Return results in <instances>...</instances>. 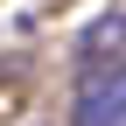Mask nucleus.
Here are the masks:
<instances>
[{"mask_svg":"<svg viewBox=\"0 0 126 126\" xmlns=\"http://www.w3.org/2000/svg\"><path fill=\"white\" fill-rule=\"evenodd\" d=\"M77 56L91 63V70H126V7H112V14H98V21L84 28V42H77Z\"/></svg>","mask_w":126,"mask_h":126,"instance_id":"1","label":"nucleus"},{"mask_svg":"<svg viewBox=\"0 0 126 126\" xmlns=\"http://www.w3.org/2000/svg\"><path fill=\"white\" fill-rule=\"evenodd\" d=\"M77 126H126V70L84 84V98H77Z\"/></svg>","mask_w":126,"mask_h":126,"instance_id":"2","label":"nucleus"}]
</instances>
